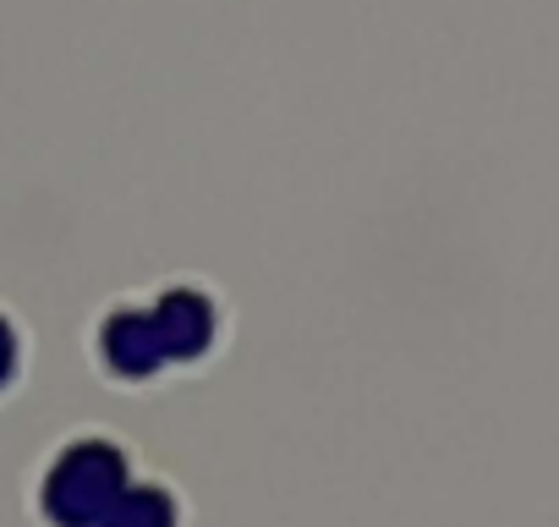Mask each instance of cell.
Returning a JSON list of instances; mask_svg holds the SVG:
<instances>
[{
  "instance_id": "6da1fadb",
  "label": "cell",
  "mask_w": 559,
  "mask_h": 527,
  "mask_svg": "<svg viewBox=\"0 0 559 527\" xmlns=\"http://www.w3.org/2000/svg\"><path fill=\"white\" fill-rule=\"evenodd\" d=\"M0 374H7V336H0Z\"/></svg>"
}]
</instances>
